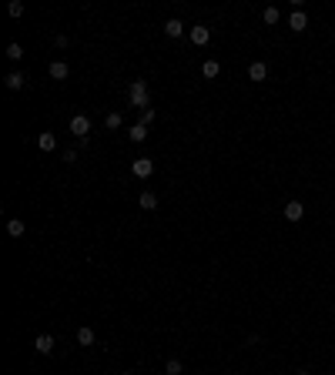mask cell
Masks as SVG:
<instances>
[{
  "label": "cell",
  "instance_id": "1",
  "mask_svg": "<svg viewBox=\"0 0 335 375\" xmlns=\"http://www.w3.org/2000/svg\"><path fill=\"white\" fill-rule=\"evenodd\" d=\"M128 108H151V90H148V80H131L128 84Z\"/></svg>",
  "mask_w": 335,
  "mask_h": 375
},
{
  "label": "cell",
  "instance_id": "2",
  "mask_svg": "<svg viewBox=\"0 0 335 375\" xmlns=\"http://www.w3.org/2000/svg\"><path fill=\"white\" fill-rule=\"evenodd\" d=\"M70 134H78L80 141H84V138L90 134V118H84V114H74V118H70Z\"/></svg>",
  "mask_w": 335,
  "mask_h": 375
},
{
  "label": "cell",
  "instance_id": "3",
  "mask_svg": "<svg viewBox=\"0 0 335 375\" xmlns=\"http://www.w3.org/2000/svg\"><path fill=\"white\" fill-rule=\"evenodd\" d=\"M131 171H134V178H148L151 171H154V161H151V158H138V161L131 164Z\"/></svg>",
  "mask_w": 335,
  "mask_h": 375
},
{
  "label": "cell",
  "instance_id": "4",
  "mask_svg": "<svg viewBox=\"0 0 335 375\" xmlns=\"http://www.w3.org/2000/svg\"><path fill=\"white\" fill-rule=\"evenodd\" d=\"M212 40V30L204 27V24H198V27H191V44H198V47H204Z\"/></svg>",
  "mask_w": 335,
  "mask_h": 375
},
{
  "label": "cell",
  "instance_id": "5",
  "mask_svg": "<svg viewBox=\"0 0 335 375\" xmlns=\"http://www.w3.org/2000/svg\"><path fill=\"white\" fill-rule=\"evenodd\" d=\"M285 218H288V221H302V218H305L302 201H288V204H285Z\"/></svg>",
  "mask_w": 335,
  "mask_h": 375
},
{
  "label": "cell",
  "instance_id": "6",
  "mask_svg": "<svg viewBox=\"0 0 335 375\" xmlns=\"http://www.w3.org/2000/svg\"><path fill=\"white\" fill-rule=\"evenodd\" d=\"M47 74H50V78H54V80H64L67 74H70V67H67L64 60H54V64L47 67Z\"/></svg>",
  "mask_w": 335,
  "mask_h": 375
},
{
  "label": "cell",
  "instance_id": "7",
  "mask_svg": "<svg viewBox=\"0 0 335 375\" xmlns=\"http://www.w3.org/2000/svg\"><path fill=\"white\" fill-rule=\"evenodd\" d=\"M34 348H37L40 355H50V352H54V338H50V335H37Z\"/></svg>",
  "mask_w": 335,
  "mask_h": 375
},
{
  "label": "cell",
  "instance_id": "8",
  "mask_svg": "<svg viewBox=\"0 0 335 375\" xmlns=\"http://www.w3.org/2000/svg\"><path fill=\"white\" fill-rule=\"evenodd\" d=\"M288 27H292L295 34H298V30H305V27H308V17H305L302 10H295V14L288 17Z\"/></svg>",
  "mask_w": 335,
  "mask_h": 375
},
{
  "label": "cell",
  "instance_id": "9",
  "mask_svg": "<svg viewBox=\"0 0 335 375\" xmlns=\"http://www.w3.org/2000/svg\"><path fill=\"white\" fill-rule=\"evenodd\" d=\"M248 78H252V80H265L268 78V67L262 64V60H255V64L248 67Z\"/></svg>",
  "mask_w": 335,
  "mask_h": 375
},
{
  "label": "cell",
  "instance_id": "10",
  "mask_svg": "<svg viewBox=\"0 0 335 375\" xmlns=\"http://www.w3.org/2000/svg\"><path fill=\"white\" fill-rule=\"evenodd\" d=\"M4 80H7V88H10V90H20L24 84H27V78H24L20 70H14V74H7V78H4Z\"/></svg>",
  "mask_w": 335,
  "mask_h": 375
},
{
  "label": "cell",
  "instance_id": "11",
  "mask_svg": "<svg viewBox=\"0 0 335 375\" xmlns=\"http://www.w3.org/2000/svg\"><path fill=\"white\" fill-rule=\"evenodd\" d=\"M201 74H204L208 80L218 78V74H222V64H218V60H204V64H201Z\"/></svg>",
  "mask_w": 335,
  "mask_h": 375
},
{
  "label": "cell",
  "instance_id": "12",
  "mask_svg": "<svg viewBox=\"0 0 335 375\" xmlns=\"http://www.w3.org/2000/svg\"><path fill=\"white\" fill-rule=\"evenodd\" d=\"M37 148H40V151H54V148H57V138H54L50 131L40 134V138H37Z\"/></svg>",
  "mask_w": 335,
  "mask_h": 375
},
{
  "label": "cell",
  "instance_id": "13",
  "mask_svg": "<svg viewBox=\"0 0 335 375\" xmlns=\"http://www.w3.org/2000/svg\"><path fill=\"white\" fill-rule=\"evenodd\" d=\"M128 138H131V141H134V144H141V141H148V128H144V124H134L131 131H128Z\"/></svg>",
  "mask_w": 335,
  "mask_h": 375
},
{
  "label": "cell",
  "instance_id": "14",
  "mask_svg": "<svg viewBox=\"0 0 335 375\" xmlns=\"http://www.w3.org/2000/svg\"><path fill=\"white\" fill-rule=\"evenodd\" d=\"M181 30H184V27H181L178 17H171V20L164 24V34H168V37H181Z\"/></svg>",
  "mask_w": 335,
  "mask_h": 375
},
{
  "label": "cell",
  "instance_id": "15",
  "mask_svg": "<svg viewBox=\"0 0 335 375\" xmlns=\"http://www.w3.org/2000/svg\"><path fill=\"white\" fill-rule=\"evenodd\" d=\"M7 232H10L14 238H20V234L27 232V228H24V221H20V218H10V221H7Z\"/></svg>",
  "mask_w": 335,
  "mask_h": 375
},
{
  "label": "cell",
  "instance_id": "16",
  "mask_svg": "<svg viewBox=\"0 0 335 375\" xmlns=\"http://www.w3.org/2000/svg\"><path fill=\"white\" fill-rule=\"evenodd\" d=\"M141 208H144V211L158 208V194H154V191H144V194H141Z\"/></svg>",
  "mask_w": 335,
  "mask_h": 375
},
{
  "label": "cell",
  "instance_id": "17",
  "mask_svg": "<svg viewBox=\"0 0 335 375\" xmlns=\"http://www.w3.org/2000/svg\"><path fill=\"white\" fill-rule=\"evenodd\" d=\"M78 345H84V348H88V345H94V328H80V332H78Z\"/></svg>",
  "mask_w": 335,
  "mask_h": 375
},
{
  "label": "cell",
  "instance_id": "18",
  "mask_svg": "<svg viewBox=\"0 0 335 375\" xmlns=\"http://www.w3.org/2000/svg\"><path fill=\"white\" fill-rule=\"evenodd\" d=\"M262 17H265V24H278V7H265Z\"/></svg>",
  "mask_w": 335,
  "mask_h": 375
},
{
  "label": "cell",
  "instance_id": "19",
  "mask_svg": "<svg viewBox=\"0 0 335 375\" xmlns=\"http://www.w3.org/2000/svg\"><path fill=\"white\" fill-rule=\"evenodd\" d=\"M7 57H10V60H20V57H24V47H20V44H7Z\"/></svg>",
  "mask_w": 335,
  "mask_h": 375
},
{
  "label": "cell",
  "instance_id": "20",
  "mask_svg": "<svg viewBox=\"0 0 335 375\" xmlns=\"http://www.w3.org/2000/svg\"><path fill=\"white\" fill-rule=\"evenodd\" d=\"M108 131H118V128H121V114H118V110H114V114H108Z\"/></svg>",
  "mask_w": 335,
  "mask_h": 375
},
{
  "label": "cell",
  "instance_id": "21",
  "mask_svg": "<svg viewBox=\"0 0 335 375\" xmlns=\"http://www.w3.org/2000/svg\"><path fill=\"white\" fill-rule=\"evenodd\" d=\"M164 372H168V375H181V362H178V358H168Z\"/></svg>",
  "mask_w": 335,
  "mask_h": 375
},
{
  "label": "cell",
  "instance_id": "22",
  "mask_svg": "<svg viewBox=\"0 0 335 375\" xmlns=\"http://www.w3.org/2000/svg\"><path fill=\"white\" fill-rule=\"evenodd\" d=\"M7 14H10V17H20V14H24V4H20V0H10V7H7Z\"/></svg>",
  "mask_w": 335,
  "mask_h": 375
},
{
  "label": "cell",
  "instance_id": "23",
  "mask_svg": "<svg viewBox=\"0 0 335 375\" xmlns=\"http://www.w3.org/2000/svg\"><path fill=\"white\" fill-rule=\"evenodd\" d=\"M151 121H154V110H151V108H148V110H141V124H144V128H148V124H151Z\"/></svg>",
  "mask_w": 335,
  "mask_h": 375
},
{
  "label": "cell",
  "instance_id": "24",
  "mask_svg": "<svg viewBox=\"0 0 335 375\" xmlns=\"http://www.w3.org/2000/svg\"><path fill=\"white\" fill-rule=\"evenodd\" d=\"M295 375H308V372H295Z\"/></svg>",
  "mask_w": 335,
  "mask_h": 375
},
{
  "label": "cell",
  "instance_id": "25",
  "mask_svg": "<svg viewBox=\"0 0 335 375\" xmlns=\"http://www.w3.org/2000/svg\"><path fill=\"white\" fill-rule=\"evenodd\" d=\"M121 375H131V372H121Z\"/></svg>",
  "mask_w": 335,
  "mask_h": 375
}]
</instances>
